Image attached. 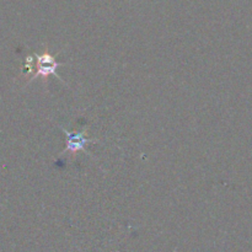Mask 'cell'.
<instances>
[{"label": "cell", "instance_id": "obj_1", "mask_svg": "<svg viewBox=\"0 0 252 252\" xmlns=\"http://www.w3.org/2000/svg\"><path fill=\"white\" fill-rule=\"evenodd\" d=\"M27 61H29V59H27ZM29 62H30L29 70L31 68H33V66L34 69H36L32 79H36L38 78V76H41V78H47L48 75H54L56 78H58L56 70L57 68L61 65V63H58L57 59L54 58V57H52L49 53L36 54V56H34V64H32L31 61Z\"/></svg>", "mask_w": 252, "mask_h": 252}, {"label": "cell", "instance_id": "obj_2", "mask_svg": "<svg viewBox=\"0 0 252 252\" xmlns=\"http://www.w3.org/2000/svg\"><path fill=\"white\" fill-rule=\"evenodd\" d=\"M63 132L65 133V150H64V153L76 154V153L81 152V150L88 153L86 147L90 143L97 142L96 139H91V138L86 137L85 129L80 130V132H68L66 129H63ZM88 154L91 155L90 153H88Z\"/></svg>", "mask_w": 252, "mask_h": 252}]
</instances>
